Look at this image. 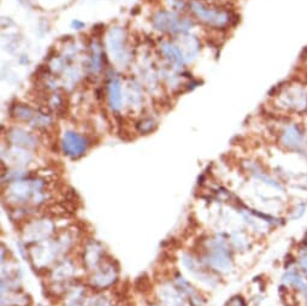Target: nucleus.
Listing matches in <instances>:
<instances>
[{
    "label": "nucleus",
    "mask_w": 307,
    "mask_h": 306,
    "mask_svg": "<svg viewBox=\"0 0 307 306\" xmlns=\"http://www.w3.org/2000/svg\"><path fill=\"white\" fill-rule=\"evenodd\" d=\"M281 143L288 149L301 151L306 146V133L299 124H288L281 133Z\"/></svg>",
    "instance_id": "obj_5"
},
{
    "label": "nucleus",
    "mask_w": 307,
    "mask_h": 306,
    "mask_svg": "<svg viewBox=\"0 0 307 306\" xmlns=\"http://www.w3.org/2000/svg\"><path fill=\"white\" fill-rule=\"evenodd\" d=\"M283 281L286 285L292 286L294 288L297 289V291L305 293L307 294V285L306 282L303 281V279L299 274L295 272H288L286 275L283 276Z\"/></svg>",
    "instance_id": "obj_13"
},
{
    "label": "nucleus",
    "mask_w": 307,
    "mask_h": 306,
    "mask_svg": "<svg viewBox=\"0 0 307 306\" xmlns=\"http://www.w3.org/2000/svg\"><path fill=\"white\" fill-rule=\"evenodd\" d=\"M107 87L109 104L111 109L118 111L122 107V84L118 78H111Z\"/></svg>",
    "instance_id": "obj_8"
},
{
    "label": "nucleus",
    "mask_w": 307,
    "mask_h": 306,
    "mask_svg": "<svg viewBox=\"0 0 307 306\" xmlns=\"http://www.w3.org/2000/svg\"><path fill=\"white\" fill-rule=\"evenodd\" d=\"M299 260H300V265H301L302 270L305 272V274L307 275V251L303 252L301 256H300Z\"/></svg>",
    "instance_id": "obj_16"
},
{
    "label": "nucleus",
    "mask_w": 307,
    "mask_h": 306,
    "mask_svg": "<svg viewBox=\"0 0 307 306\" xmlns=\"http://www.w3.org/2000/svg\"><path fill=\"white\" fill-rule=\"evenodd\" d=\"M305 64H306V68H307V56H306V59H305Z\"/></svg>",
    "instance_id": "obj_18"
},
{
    "label": "nucleus",
    "mask_w": 307,
    "mask_h": 306,
    "mask_svg": "<svg viewBox=\"0 0 307 306\" xmlns=\"http://www.w3.org/2000/svg\"><path fill=\"white\" fill-rule=\"evenodd\" d=\"M116 280V272L113 270L112 266H106L98 272L92 279V285L104 288V287L110 286L111 283L115 282Z\"/></svg>",
    "instance_id": "obj_10"
},
{
    "label": "nucleus",
    "mask_w": 307,
    "mask_h": 306,
    "mask_svg": "<svg viewBox=\"0 0 307 306\" xmlns=\"http://www.w3.org/2000/svg\"><path fill=\"white\" fill-rule=\"evenodd\" d=\"M63 151L71 158H78L87 151L88 141L75 132H66L62 140Z\"/></svg>",
    "instance_id": "obj_6"
},
{
    "label": "nucleus",
    "mask_w": 307,
    "mask_h": 306,
    "mask_svg": "<svg viewBox=\"0 0 307 306\" xmlns=\"http://www.w3.org/2000/svg\"><path fill=\"white\" fill-rule=\"evenodd\" d=\"M9 140H10V142L14 143V145L25 148L35 147L36 143L35 138H34L31 134L24 132L23 129H12L11 132L9 133Z\"/></svg>",
    "instance_id": "obj_9"
},
{
    "label": "nucleus",
    "mask_w": 307,
    "mask_h": 306,
    "mask_svg": "<svg viewBox=\"0 0 307 306\" xmlns=\"http://www.w3.org/2000/svg\"><path fill=\"white\" fill-rule=\"evenodd\" d=\"M94 306H105V301H104V300H100V301H98V302H97V304H96V305H94Z\"/></svg>",
    "instance_id": "obj_17"
},
{
    "label": "nucleus",
    "mask_w": 307,
    "mask_h": 306,
    "mask_svg": "<svg viewBox=\"0 0 307 306\" xmlns=\"http://www.w3.org/2000/svg\"><path fill=\"white\" fill-rule=\"evenodd\" d=\"M278 106L287 111L302 113L307 111V89L301 85H290L283 88L277 97Z\"/></svg>",
    "instance_id": "obj_1"
},
{
    "label": "nucleus",
    "mask_w": 307,
    "mask_h": 306,
    "mask_svg": "<svg viewBox=\"0 0 307 306\" xmlns=\"http://www.w3.org/2000/svg\"><path fill=\"white\" fill-rule=\"evenodd\" d=\"M163 55L166 57V59H169L170 62L173 63L176 65H182L185 63L186 57L183 56L181 49L176 46V45L170 44V43H164L160 47Z\"/></svg>",
    "instance_id": "obj_11"
},
{
    "label": "nucleus",
    "mask_w": 307,
    "mask_h": 306,
    "mask_svg": "<svg viewBox=\"0 0 307 306\" xmlns=\"http://www.w3.org/2000/svg\"><path fill=\"white\" fill-rule=\"evenodd\" d=\"M154 127H156V122L151 119L142 120L141 122L138 124V129L140 130V133H144V134L152 132V130L154 129Z\"/></svg>",
    "instance_id": "obj_14"
},
{
    "label": "nucleus",
    "mask_w": 307,
    "mask_h": 306,
    "mask_svg": "<svg viewBox=\"0 0 307 306\" xmlns=\"http://www.w3.org/2000/svg\"><path fill=\"white\" fill-rule=\"evenodd\" d=\"M107 49L117 64H125L128 60L125 49V31L119 27H115L107 35Z\"/></svg>",
    "instance_id": "obj_4"
},
{
    "label": "nucleus",
    "mask_w": 307,
    "mask_h": 306,
    "mask_svg": "<svg viewBox=\"0 0 307 306\" xmlns=\"http://www.w3.org/2000/svg\"><path fill=\"white\" fill-rule=\"evenodd\" d=\"M191 9L202 23L210 25V27L218 28V29L228 27L233 21V16L229 11L211 8V6L205 5L201 2H192Z\"/></svg>",
    "instance_id": "obj_2"
},
{
    "label": "nucleus",
    "mask_w": 307,
    "mask_h": 306,
    "mask_svg": "<svg viewBox=\"0 0 307 306\" xmlns=\"http://www.w3.org/2000/svg\"><path fill=\"white\" fill-rule=\"evenodd\" d=\"M208 262H210L212 266L221 270H228L230 265H232L229 252H228L223 244L214 245L213 250L211 252V256L208 257Z\"/></svg>",
    "instance_id": "obj_7"
},
{
    "label": "nucleus",
    "mask_w": 307,
    "mask_h": 306,
    "mask_svg": "<svg viewBox=\"0 0 307 306\" xmlns=\"http://www.w3.org/2000/svg\"><path fill=\"white\" fill-rule=\"evenodd\" d=\"M101 52L99 46H96L93 49V57H92V68H93L96 71L100 69L101 66Z\"/></svg>",
    "instance_id": "obj_15"
},
{
    "label": "nucleus",
    "mask_w": 307,
    "mask_h": 306,
    "mask_svg": "<svg viewBox=\"0 0 307 306\" xmlns=\"http://www.w3.org/2000/svg\"><path fill=\"white\" fill-rule=\"evenodd\" d=\"M153 25L156 29L169 33H181L188 30L192 27V22L188 20H181L173 12L159 11L154 15Z\"/></svg>",
    "instance_id": "obj_3"
},
{
    "label": "nucleus",
    "mask_w": 307,
    "mask_h": 306,
    "mask_svg": "<svg viewBox=\"0 0 307 306\" xmlns=\"http://www.w3.org/2000/svg\"><path fill=\"white\" fill-rule=\"evenodd\" d=\"M11 113L12 116L21 121H33L37 116L35 114V111L24 104L14 105L11 107Z\"/></svg>",
    "instance_id": "obj_12"
}]
</instances>
